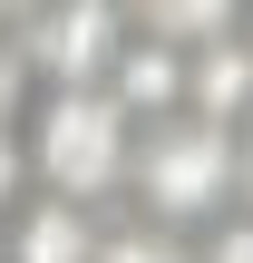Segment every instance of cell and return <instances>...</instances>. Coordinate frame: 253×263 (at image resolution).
Masks as SVG:
<instances>
[{
    "label": "cell",
    "mask_w": 253,
    "mask_h": 263,
    "mask_svg": "<svg viewBox=\"0 0 253 263\" xmlns=\"http://www.w3.org/2000/svg\"><path fill=\"white\" fill-rule=\"evenodd\" d=\"M234 195H244V127L195 117V107L137 127V156H127V195H117V205L195 234V224H215Z\"/></svg>",
    "instance_id": "obj_1"
},
{
    "label": "cell",
    "mask_w": 253,
    "mask_h": 263,
    "mask_svg": "<svg viewBox=\"0 0 253 263\" xmlns=\"http://www.w3.org/2000/svg\"><path fill=\"white\" fill-rule=\"evenodd\" d=\"M29 166L39 185L78 195V205H117L127 195V156H137V117L107 78H59L29 98Z\"/></svg>",
    "instance_id": "obj_2"
},
{
    "label": "cell",
    "mask_w": 253,
    "mask_h": 263,
    "mask_svg": "<svg viewBox=\"0 0 253 263\" xmlns=\"http://www.w3.org/2000/svg\"><path fill=\"white\" fill-rule=\"evenodd\" d=\"M117 39H127V0H39V10L20 20V49H29L39 88H59V78H107Z\"/></svg>",
    "instance_id": "obj_3"
},
{
    "label": "cell",
    "mask_w": 253,
    "mask_h": 263,
    "mask_svg": "<svg viewBox=\"0 0 253 263\" xmlns=\"http://www.w3.org/2000/svg\"><path fill=\"white\" fill-rule=\"evenodd\" d=\"M98 234H107V205L29 185V205L10 215V263H98Z\"/></svg>",
    "instance_id": "obj_4"
},
{
    "label": "cell",
    "mask_w": 253,
    "mask_h": 263,
    "mask_svg": "<svg viewBox=\"0 0 253 263\" xmlns=\"http://www.w3.org/2000/svg\"><path fill=\"white\" fill-rule=\"evenodd\" d=\"M107 88L127 98L137 127H146V117H176V107H185V39H156V29L127 20V39H117V59H107Z\"/></svg>",
    "instance_id": "obj_5"
},
{
    "label": "cell",
    "mask_w": 253,
    "mask_h": 263,
    "mask_svg": "<svg viewBox=\"0 0 253 263\" xmlns=\"http://www.w3.org/2000/svg\"><path fill=\"white\" fill-rule=\"evenodd\" d=\"M185 107L224 117V127H253V29H215V39L185 49Z\"/></svg>",
    "instance_id": "obj_6"
},
{
    "label": "cell",
    "mask_w": 253,
    "mask_h": 263,
    "mask_svg": "<svg viewBox=\"0 0 253 263\" xmlns=\"http://www.w3.org/2000/svg\"><path fill=\"white\" fill-rule=\"evenodd\" d=\"M98 263H195V234H185V224H156V215H137V205H117L107 234H98Z\"/></svg>",
    "instance_id": "obj_7"
},
{
    "label": "cell",
    "mask_w": 253,
    "mask_h": 263,
    "mask_svg": "<svg viewBox=\"0 0 253 263\" xmlns=\"http://www.w3.org/2000/svg\"><path fill=\"white\" fill-rule=\"evenodd\" d=\"M127 20L137 29H156V39H215V29H244L253 20V0H127Z\"/></svg>",
    "instance_id": "obj_8"
},
{
    "label": "cell",
    "mask_w": 253,
    "mask_h": 263,
    "mask_svg": "<svg viewBox=\"0 0 253 263\" xmlns=\"http://www.w3.org/2000/svg\"><path fill=\"white\" fill-rule=\"evenodd\" d=\"M195 263H253V205L234 195L215 224H195Z\"/></svg>",
    "instance_id": "obj_9"
},
{
    "label": "cell",
    "mask_w": 253,
    "mask_h": 263,
    "mask_svg": "<svg viewBox=\"0 0 253 263\" xmlns=\"http://www.w3.org/2000/svg\"><path fill=\"white\" fill-rule=\"evenodd\" d=\"M29 98H39V68H29L20 29H0V127H20V117H29Z\"/></svg>",
    "instance_id": "obj_10"
},
{
    "label": "cell",
    "mask_w": 253,
    "mask_h": 263,
    "mask_svg": "<svg viewBox=\"0 0 253 263\" xmlns=\"http://www.w3.org/2000/svg\"><path fill=\"white\" fill-rule=\"evenodd\" d=\"M29 185H39V166H29V127H0V215H20Z\"/></svg>",
    "instance_id": "obj_11"
},
{
    "label": "cell",
    "mask_w": 253,
    "mask_h": 263,
    "mask_svg": "<svg viewBox=\"0 0 253 263\" xmlns=\"http://www.w3.org/2000/svg\"><path fill=\"white\" fill-rule=\"evenodd\" d=\"M29 10H39V0H0V29H20V20H29Z\"/></svg>",
    "instance_id": "obj_12"
},
{
    "label": "cell",
    "mask_w": 253,
    "mask_h": 263,
    "mask_svg": "<svg viewBox=\"0 0 253 263\" xmlns=\"http://www.w3.org/2000/svg\"><path fill=\"white\" fill-rule=\"evenodd\" d=\"M244 205H253V127H244Z\"/></svg>",
    "instance_id": "obj_13"
},
{
    "label": "cell",
    "mask_w": 253,
    "mask_h": 263,
    "mask_svg": "<svg viewBox=\"0 0 253 263\" xmlns=\"http://www.w3.org/2000/svg\"><path fill=\"white\" fill-rule=\"evenodd\" d=\"M0 263H10V215H0Z\"/></svg>",
    "instance_id": "obj_14"
},
{
    "label": "cell",
    "mask_w": 253,
    "mask_h": 263,
    "mask_svg": "<svg viewBox=\"0 0 253 263\" xmlns=\"http://www.w3.org/2000/svg\"><path fill=\"white\" fill-rule=\"evenodd\" d=\"M244 29H253V20H244Z\"/></svg>",
    "instance_id": "obj_15"
}]
</instances>
